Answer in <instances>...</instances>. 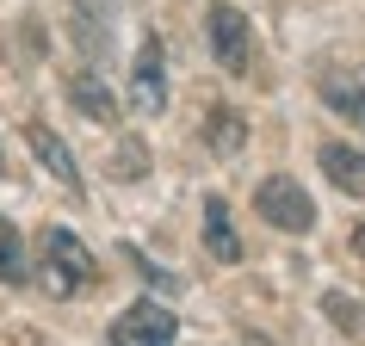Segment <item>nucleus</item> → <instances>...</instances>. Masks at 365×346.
<instances>
[{
	"mask_svg": "<svg viewBox=\"0 0 365 346\" xmlns=\"http://www.w3.org/2000/svg\"><path fill=\"white\" fill-rule=\"evenodd\" d=\"M328 315H341L346 334H359V322H365V309H359V303H346V297H328Z\"/></svg>",
	"mask_w": 365,
	"mask_h": 346,
	"instance_id": "15",
	"label": "nucleus"
},
{
	"mask_svg": "<svg viewBox=\"0 0 365 346\" xmlns=\"http://www.w3.org/2000/svg\"><path fill=\"white\" fill-rule=\"evenodd\" d=\"M359 253H365V229H359Z\"/></svg>",
	"mask_w": 365,
	"mask_h": 346,
	"instance_id": "17",
	"label": "nucleus"
},
{
	"mask_svg": "<svg viewBox=\"0 0 365 346\" xmlns=\"http://www.w3.org/2000/svg\"><path fill=\"white\" fill-rule=\"evenodd\" d=\"M322 99H328L341 117L365 124V62H359V68H346V75H328V80H322Z\"/></svg>",
	"mask_w": 365,
	"mask_h": 346,
	"instance_id": "10",
	"label": "nucleus"
},
{
	"mask_svg": "<svg viewBox=\"0 0 365 346\" xmlns=\"http://www.w3.org/2000/svg\"><path fill=\"white\" fill-rule=\"evenodd\" d=\"M25 142H31V154H38L43 167L62 179V192L68 198H81V167H75V154H68V142H62L50 124H25Z\"/></svg>",
	"mask_w": 365,
	"mask_h": 346,
	"instance_id": "6",
	"label": "nucleus"
},
{
	"mask_svg": "<svg viewBox=\"0 0 365 346\" xmlns=\"http://www.w3.org/2000/svg\"><path fill=\"white\" fill-rule=\"evenodd\" d=\"M112 6H118V0H75V19H87V25H106V19H112Z\"/></svg>",
	"mask_w": 365,
	"mask_h": 346,
	"instance_id": "14",
	"label": "nucleus"
},
{
	"mask_svg": "<svg viewBox=\"0 0 365 346\" xmlns=\"http://www.w3.org/2000/svg\"><path fill=\"white\" fill-rule=\"evenodd\" d=\"M322 173L334 179V192L365 198V154H359V149H346V142H328V149H322Z\"/></svg>",
	"mask_w": 365,
	"mask_h": 346,
	"instance_id": "8",
	"label": "nucleus"
},
{
	"mask_svg": "<svg viewBox=\"0 0 365 346\" xmlns=\"http://www.w3.org/2000/svg\"><path fill=\"white\" fill-rule=\"evenodd\" d=\"M161 105H168V50H161V38H143L136 68H130V112L155 117Z\"/></svg>",
	"mask_w": 365,
	"mask_h": 346,
	"instance_id": "4",
	"label": "nucleus"
},
{
	"mask_svg": "<svg viewBox=\"0 0 365 346\" xmlns=\"http://www.w3.org/2000/svg\"><path fill=\"white\" fill-rule=\"evenodd\" d=\"M124 260H130V266L143 272V285L168 290V297H173V290H180V285H186V278H173V272H161V266H155V260H149V253H143V248H124Z\"/></svg>",
	"mask_w": 365,
	"mask_h": 346,
	"instance_id": "13",
	"label": "nucleus"
},
{
	"mask_svg": "<svg viewBox=\"0 0 365 346\" xmlns=\"http://www.w3.org/2000/svg\"><path fill=\"white\" fill-rule=\"evenodd\" d=\"M205 25H211V50H217V62L230 68V75H242L254 62V31H248V19L235 13L230 0H217L211 13H205Z\"/></svg>",
	"mask_w": 365,
	"mask_h": 346,
	"instance_id": "5",
	"label": "nucleus"
},
{
	"mask_svg": "<svg viewBox=\"0 0 365 346\" xmlns=\"http://www.w3.org/2000/svg\"><path fill=\"white\" fill-rule=\"evenodd\" d=\"M254 211L267 216L272 229H285V235H304L309 223H316V204H309V192L291 179V173H272V179H260V192H254Z\"/></svg>",
	"mask_w": 365,
	"mask_h": 346,
	"instance_id": "2",
	"label": "nucleus"
},
{
	"mask_svg": "<svg viewBox=\"0 0 365 346\" xmlns=\"http://www.w3.org/2000/svg\"><path fill=\"white\" fill-rule=\"evenodd\" d=\"M205 142H211L217 154H235L242 142H248V124H242V112H235V105H217L211 124H205Z\"/></svg>",
	"mask_w": 365,
	"mask_h": 346,
	"instance_id": "11",
	"label": "nucleus"
},
{
	"mask_svg": "<svg viewBox=\"0 0 365 346\" xmlns=\"http://www.w3.org/2000/svg\"><path fill=\"white\" fill-rule=\"evenodd\" d=\"M38 278H43V290H50V297H62V303H68V297H81V290L99 278V260L81 248L75 229H43V272H38Z\"/></svg>",
	"mask_w": 365,
	"mask_h": 346,
	"instance_id": "1",
	"label": "nucleus"
},
{
	"mask_svg": "<svg viewBox=\"0 0 365 346\" xmlns=\"http://www.w3.org/2000/svg\"><path fill=\"white\" fill-rule=\"evenodd\" d=\"M173 340H180V322H173V309L155 303V297L130 303L112 322V346H173Z\"/></svg>",
	"mask_w": 365,
	"mask_h": 346,
	"instance_id": "3",
	"label": "nucleus"
},
{
	"mask_svg": "<svg viewBox=\"0 0 365 346\" xmlns=\"http://www.w3.org/2000/svg\"><path fill=\"white\" fill-rule=\"evenodd\" d=\"M0 179H6V149H0Z\"/></svg>",
	"mask_w": 365,
	"mask_h": 346,
	"instance_id": "16",
	"label": "nucleus"
},
{
	"mask_svg": "<svg viewBox=\"0 0 365 346\" xmlns=\"http://www.w3.org/2000/svg\"><path fill=\"white\" fill-rule=\"evenodd\" d=\"M68 99H75L81 117H93L99 130H112V124H118V99H112V87H106L93 68H81V75L68 80Z\"/></svg>",
	"mask_w": 365,
	"mask_h": 346,
	"instance_id": "7",
	"label": "nucleus"
},
{
	"mask_svg": "<svg viewBox=\"0 0 365 346\" xmlns=\"http://www.w3.org/2000/svg\"><path fill=\"white\" fill-rule=\"evenodd\" d=\"M205 248H211V260H223V266L242 260V235L230 229V204H223V198H205Z\"/></svg>",
	"mask_w": 365,
	"mask_h": 346,
	"instance_id": "9",
	"label": "nucleus"
},
{
	"mask_svg": "<svg viewBox=\"0 0 365 346\" xmlns=\"http://www.w3.org/2000/svg\"><path fill=\"white\" fill-rule=\"evenodd\" d=\"M0 285H25V241L6 216H0Z\"/></svg>",
	"mask_w": 365,
	"mask_h": 346,
	"instance_id": "12",
	"label": "nucleus"
}]
</instances>
